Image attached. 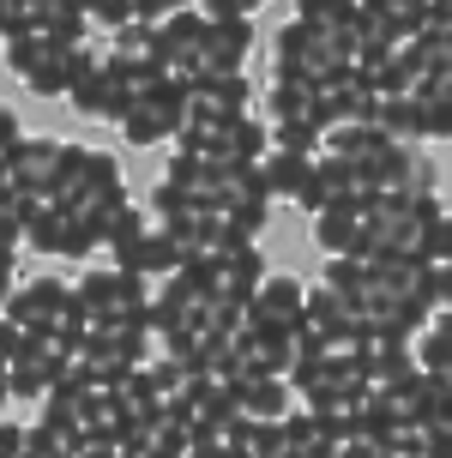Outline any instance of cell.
Masks as SVG:
<instances>
[{
  "instance_id": "cell-1",
  "label": "cell",
  "mask_w": 452,
  "mask_h": 458,
  "mask_svg": "<svg viewBox=\"0 0 452 458\" xmlns=\"http://www.w3.org/2000/svg\"><path fill=\"white\" fill-rule=\"evenodd\" d=\"M72 296L85 301L90 326H103V332L151 320V301H158V296H151V277L121 272V266H90V272L72 284Z\"/></svg>"
},
{
  "instance_id": "cell-2",
  "label": "cell",
  "mask_w": 452,
  "mask_h": 458,
  "mask_svg": "<svg viewBox=\"0 0 452 458\" xmlns=\"http://www.w3.org/2000/svg\"><path fill=\"white\" fill-rule=\"evenodd\" d=\"M350 67V55H344L338 37H326L314 24H277V37H271V79H290V85H326V79H338Z\"/></svg>"
},
{
  "instance_id": "cell-3",
  "label": "cell",
  "mask_w": 452,
  "mask_h": 458,
  "mask_svg": "<svg viewBox=\"0 0 452 458\" xmlns=\"http://www.w3.org/2000/svg\"><path fill=\"white\" fill-rule=\"evenodd\" d=\"M440 193H416V199H398V193H380L374 199V242H368V259H392V253H416L429 259V235L440 224Z\"/></svg>"
},
{
  "instance_id": "cell-4",
  "label": "cell",
  "mask_w": 452,
  "mask_h": 458,
  "mask_svg": "<svg viewBox=\"0 0 452 458\" xmlns=\"http://www.w3.org/2000/svg\"><path fill=\"white\" fill-rule=\"evenodd\" d=\"M55 206L72 211V217H90V224H103L115 206H127L121 163H115L109 151L72 145V163H67V175H61V193H55Z\"/></svg>"
},
{
  "instance_id": "cell-5",
  "label": "cell",
  "mask_w": 452,
  "mask_h": 458,
  "mask_svg": "<svg viewBox=\"0 0 452 458\" xmlns=\"http://www.w3.org/2000/svg\"><path fill=\"white\" fill-rule=\"evenodd\" d=\"M314 91H320V85H290V79H271V85H266L271 145H284V151H308V157L326 151V121H320Z\"/></svg>"
},
{
  "instance_id": "cell-6",
  "label": "cell",
  "mask_w": 452,
  "mask_h": 458,
  "mask_svg": "<svg viewBox=\"0 0 452 458\" xmlns=\"http://www.w3.org/2000/svg\"><path fill=\"white\" fill-rule=\"evenodd\" d=\"M181 127H187V85H175V79H158L133 109L121 114V139L139 145V151H151V145H163V139L175 145Z\"/></svg>"
},
{
  "instance_id": "cell-7",
  "label": "cell",
  "mask_w": 452,
  "mask_h": 458,
  "mask_svg": "<svg viewBox=\"0 0 452 458\" xmlns=\"http://www.w3.org/2000/svg\"><path fill=\"white\" fill-rule=\"evenodd\" d=\"M67 163H72V145H67V139L24 133L19 157L6 163V187H13L19 199H48V206H55V193H61V175H67Z\"/></svg>"
},
{
  "instance_id": "cell-8",
  "label": "cell",
  "mask_w": 452,
  "mask_h": 458,
  "mask_svg": "<svg viewBox=\"0 0 452 458\" xmlns=\"http://www.w3.org/2000/svg\"><path fill=\"white\" fill-rule=\"evenodd\" d=\"M368 199H380V187H374V169H362V163L338 157V151H320L314 182H308V193H302L295 206L308 211V217H320L326 206H368Z\"/></svg>"
},
{
  "instance_id": "cell-9",
  "label": "cell",
  "mask_w": 452,
  "mask_h": 458,
  "mask_svg": "<svg viewBox=\"0 0 452 458\" xmlns=\"http://www.w3.org/2000/svg\"><path fill=\"white\" fill-rule=\"evenodd\" d=\"M374 266V301H405V308H422V314H440V272L416 253H392V259H368ZM368 301V308H374Z\"/></svg>"
},
{
  "instance_id": "cell-10",
  "label": "cell",
  "mask_w": 452,
  "mask_h": 458,
  "mask_svg": "<svg viewBox=\"0 0 452 458\" xmlns=\"http://www.w3.org/2000/svg\"><path fill=\"white\" fill-rule=\"evenodd\" d=\"M200 48H205V13H175L151 30V67L175 85H193L200 79Z\"/></svg>"
},
{
  "instance_id": "cell-11",
  "label": "cell",
  "mask_w": 452,
  "mask_h": 458,
  "mask_svg": "<svg viewBox=\"0 0 452 458\" xmlns=\"http://www.w3.org/2000/svg\"><path fill=\"white\" fill-rule=\"evenodd\" d=\"M235 114H253L248 72H200L187 85V127H217V121H235Z\"/></svg>"
},
{
  "instance_id": "cell-12",
  "label": "cell",
  "mask_w": 452,
  "mask_h": 458,
  "mask_svg": "<svg viewBox=\"0 0 452 458\" xmlns=\"http://www.w3.org/2000/svg\"><path fill=\"white\" fill-rule=\"evenodd\" d=\"M314 103H320L326 133H332V127H350V121H374V109H380L374 67H344L338 79H326V85L314 91Z\"/></svg>"
},
{
  "instance_id": "cell-13",
  "label": "cell",
  "mask_w": 452,
  "mask_h": 458,
  "mask_svg": "<svg viewBox=\"0 0 452 458\" xmlns=\"http://www.w3.org/2000/svg\"><path fill=\"white\" fill-rule=\"evenodd\" d=\"M374 187L380 193H398V199H416V193H434L440 187V169L422 145H405V139H392L380 157H374Z\"/></svg>"
},
{
  "instance_id": "cell-14",
  "label": "cell",
  "mask_w": 452,
  "mask_h": 458,
  "mask_svg": "<svg viewBox=\"0 0 452 458\" xmlns=\"http://www.w3.org/2000/svg\"><path fill=\"white\" fill-rule=\"evenodd\" d=\"M314 242L326 248V259H368V242H374V199H368V206H326L314 217Z\"/></svg>"
},
{
  "instance_id": "cell-15",
  "label": "cell",
  "mask_w": 452,
  "mask_h": 458,
  "mask_svg": "<svg viewBox=\"0 0 452 458\" xmlns=\"http://www.w3.org/2000/svg\"><path fill=\"white\" fill-rule=\"evenodd\" d=\"M205 272H211V301H224V308H248L253 290L266 284V259H260V248H235V253L205 259Z\"/></svg>"
},
{
  "instance_id": "cell-16",
  "label": "cell",
  "mask_w": 452,
  "mask_h": 458,
  "mask_svg": "<svg viewBox=\"0 0 452 458\" xmlns=\"http://www.w3.org/2000/svg\"><path fill=\"white\" fill-rule=\"evenodd\" d=\"M61 350L48 338H24L19 362L6 368V386H13V404H43L48 392H55V374H61Z\"/></svg>"
},
{
  "instance_id": "cell-17",
  "label": "cell",
  "mask_w": 452,
  "mask_h": 458,
  "mask_svg": "<svg viewBox=\"0 0 452 458\" xmlns=\"http://www.w3.org/2000/svg\"><path fill=\"white\" fill-rule=\"evenodd\" d=\"M248 314L260 326H277V332H295V326L308 320V284L290 272H266V284L253 290Z\"/></svg>"
},
{
  "instance_id": "cell-18",
  "label": "cell",
  "mask_w": 452,
  "mask_h": 458,
  "mask_svg": "<svg viewBox=\"0 0 452 458\" xmlns=\"http://www.w3.org/2000/svg\"><path fill=\"white\" fill-rule=\"evenodd\" d=\"M429 79H434V61H429V48H422V37H398V43L386 48V61L374 67L380 97H416Z\"/></svg>"
},
{
  "instance_id": "cell-19",
  "label": "cell",
  "mask_w": 452,
  "mask_h": 458,
  "mask_svg": "<svg viewBox=\"0 0 452 458\" xmlns=\"http://www.w3.org/2000/svg\"><path fill=\"white\" fill-rule=\"evenodd\" d=\"M67 284L61 277H24L19 290H13V301H6V320H19L30 338H43L48 326H55V314L67 308Z\"/></svg>"
},
{
  "instance_id": "cell-20",
  "label": "cell",
  "mask_w": 452,
  "mask_h": 458,
  "mask_svg": "<svg viewBox=\"0 0 452 458\" xmlns=\"http://www.w3.org/2000/svg\"><path fill=\"white\" fill-rule=\"evenodd\" d=\"M229 398H235V411L253 416V422H284V416L295 411V386L277 380V374H235V380H229Z\"/></svg>"
},
{
  "instance_id": "cell-21",
  "label": "cell",
  "mask_w": 452,
  "mask_h": 458,
  "mask_svg": "<svg viewBox=\"0 0 452 458\" xmlns=\"http://www.w3.org/2000/svg\"><path fill=\"white\" fill-rule=\"evenodd\" d=\"M308 332H314L326 350H356V308L332 290V284H314L308 290Z\"/></svg>"
},
{
  "instance_id": "cell-22",
  "label": "cell",
  "mask_w": 452,
  "mask_h": 458,
  "mask_svg": "<svg viewBox=\"0 0 452 458\" xmlns=\"http://www.w3.org/2000/svg\"><path fill=\"white\" fill-rule=\"evenodd\" d=\"M253 55V24L248 19H205L200 72H248Z\"/></svg>"
},
{
  "instance_id": "cell-23",
  "label": "cell",
  "mask_w": 452,
  "mask_h": 458,
  "mask_svg": "<svg viewBox=\"0 0 452 458\" xmlns=\"http://www.w3.org/2000/svg\"><path fill=\"white\" fill-rule=\"evenodd\" d=\"M356 362H362V386L368 392H398L416 374V350L410 344L368 338V344H356Z\"/></svg>"
},
{
  "instance_id": "cell-24",
  "label": "cell",
  "mask_w": 452,
  "mask_h": 458,
  "mask_svg": "<svg viewBox=\"0 0 452 458\" xmlns=\"http://www.w3.org/2000/svg\"><path fill=\"white\" fill-rule=\"evenodd\" d=\"M314 163L320 157H308V151H284V145H271L266 157H260V182H266V193H271V206L277 199H302L308 193V182H314Z\"/></svg>"
},
{
  "instance_id": "cell-25",
  "label": "cell",
  "mask_w": 452,
  "mask_h": 458,
  "mask_svg": "<svg viewBox=\"0 0 452 458\" xmlns=\"http://www.w3.org/2000/svg\"><path fill=\"white\" fill-rule=\"evenodd\" d=\"M151 211H139V206H115L109 217H103V248L115 253V266L121 272H133V259H139V248H145V235H151Z\"/></svg>"
},
{
  "instance_id": "cell-26",
  "label": "cell",
  "mask_w": 452,
  "mask_h": 458,
  "mask_svg": "<svg viewBox=\"0 0 452 458\" xmlns=\"http://www.w3.org/2000/svg\"><path fill=\"white\" fill-rule=\"evenodd\" d=\"M48 61H67V55L48 43V30H43V24H24L19 37H6V72L30 79V72H43Z\"/></svg>"
},
{
  "instance_id": "cell-27",
  "label": "cell",
  "mask_w": 452,
  "mask_h": 458,
  "mask_svg": "<svg viewBox=\"0 0 452 458\" xmlns=\"http://www.w3.org/2000/svg\"><path fill=\"white\" fill-rule=\"evenodd\" d=\"M392 139L380 133V121H350V127H332L326 133V151H338V157L362 163V169H374V157H380Z\"/></svg>"
},
{
  "instance_id": "cell-28",
  "label": "cell",
  "mask_w": 452,
  "mask_h": 458,
  "mask_svg": "<svg viewBox=\"0 0 452 458\" xmlns=\"http://www.w3.org/2000/svg\"><path fill=\"white\" fill-rule=\"evenodd\" d=\"M320 284H332L356 314L374 301V266H368V259H326V277H320Z\"/></svg>"
},
{
  "instance_id": "cell-29",
  "label": "cell",
  "mask_w": 452,
  "mask_h": 458,
  "mask_svg": "<svg viewBox=\"0 0 452 458\" xmlns=\"http://www.w3.org/2000/svg\"><path fill=\"white\" fill-rule=\"evenodd\" d=\"M362 13L392 24V37H422L434 19V0H362Z\"/></svg>"
},
{
  "instance_id": "cell-30",
  "label": "cell",
  "mask_w": 452,
  "mask_h": 458,
  "mask_svg": "<svg viewBox=\"0 0 452 458\" xmlns=\"http://www.w3.org/2000/svg\"><path fill=\"white\" fill-rule=\"evenodd\" d=\"M356 13H362V0H295V19L326 30V37H338V43L356 30Z\"/></svg>"
},
{
  "instance_id": "cell-31",
  "label": "cell",
  "mask_w": 452,
  "mask_h": 458,
  "mask_svg": "<svg viewBox=\"0 0 452 458\" xmlns=\"http://www.w3.org/2000/svg\"><path fill=\"white\" fill-rule=\"evenodd\" d=\"M374 121H380L386 139H405V145H422V103L416 97H380V109H374Z\"/></svg>"
},
{
  "instance_id": "cell-32",
  "label": "cell",
  "mask_w": 452,
  "mask_h": 458,
  "mask_svg": "<svg viewBox=\"0 0 452 458\" xmlns=\"http://www.w3.org/2000/svg\"><path fill=\"white\" fill-rule=\"evenodd\" d=\"M416 103H422V133L429 139H452V79L447 72H434L429 85L416 91Z\"/></svg>"
},
{
  "instance_id": "cell-33",
  "label": "cell",
  "mask_w": 452,
  "mask_h": 458,
  "mask_svg": "<svg viewBox=\"0 0 452 458\" xmlns=\"http://www.w3.org/2000/svg\"><path fill=\"white\" fill-rule=\"evenodd\" d=\"M90 332H97V326H90L85 301H79V296H67V308H61V314H55V326H48L43 338L55 344V350H61V356H79V350H85V338H90Z\"/></svg>"
},
{
  "instance_id": "cell-34",
  "label": "cell",
  "mask_w": 452,
  "mask_h": 458,
  "mask_svg": "<svg viewBox=\"0 0 452 458\" xmlns=\"http://www.w3.org/2000/svg\"><path fill=\"white\" fill-rule=\"evenodd\" d=\"M410 350H416V368H429V374H440V380H452V338L440 332V326H422Z\"/></svg>"
},
{
  "instance_id": "cell-35",
  "label": "cell",
  "mask_w": 452,
  "mask_h": 458,
  "mask_svg": "<svg viewBox=\"0 0 452 458\" xmlns=\"http://www.w3.org/2000/svg\"><path fill=\"white\" fill-rule=\"evenodd\" d=\"M151 30H158V24H145V19L121 24L115 43H109V55H115V61H151Z\"/></svg>"
},
{
  "instance_id": "cell-36",
  "label": "cell",
  "mask_w": 452,
  "mask_h": 458,
  "mask_svg": "<svg viewBox=\"0 0 452 458\" xmlns=\"http://www.w3.org/2000/svg\"><path fill=\"white\" fill-rule=\"evenodd\" d=\"M24 211H30V199H19L13 187H0V248H19L24 242Z\"/></svg>"
},
{
  "instance_id": "cell-37",
  "label": "cell",
  "mask_w": 452,
  "mask_h": 458,
  "mask_svg": "<svg viewBox=\"0 0 452 458\" xmlns=\"http://www.w3.org/2000/svg\"><path fill=\"white\" fill-rule=\"evenodd\" d=\"M422 48H429L434 72H447V79H452V24H434V19H429V30H422Z\"/></svg>"
},
{
  "instance_id": "cell-38",
  "label": "cell",
  "mask_w": 452,
  "mask_h": 458,
  "mask_svg": "<svg viewBox=\"0 0 452 458\" xmlns=\"http://www.w3.org/2000/svg\"><path fill=\"white\" fill-rule=\"evenodd\" d=\"M85 19L121 30V24H133V0H85Z\"/></svg>"
},
{
  "instance_id": "cell-39",
  "label": "cell",
  "mask_w": 452,
  "mask_h": 458,
  "mask_svg": "<svg viewBox=\"0 0 452 458\" xmlns=\"http://www.w3.org/2000/svg\"><path fill=\"white\" fill-rule=\"evenodd\" d=\"M422 458H452V416L422 422Z\"/></svg>"
},
{
  "instance_id": "cell-40",
  "label": "cell",
  "mask_w": 452,
  "mask_h": 458,
  "mask_svg": "<svg viewBox=\"0 0 452 458\" xmlns=\"http://www.w3.org/2000/svg\"><path fill=\"white\" fill-rule=\"evenodd\" d=\"M24 338H30V332H24L19 320H6V314H0V374H6V368L19 362V350H24Z\"/></svg>"
},
{
  "instance_id": "cell-41",
  "label": "cell",
  "mask_w": 452,
  "mask_h": 458,
  "mask_svg": "<svg viewBox=\"0 0 452 458\" xmlns=\"http://www.w3.org/2000/svg\"><path fill=\"white\" fill-rule=\"evenodd\" d=\"M193 0H133V19L145 24H163V19H175V13H187Z\"/></svg>"
},
{
  "instance_id": "cell-42",
  "label": "cell",
  "mask_w": 452,
  "mask_h": 458,
  "mask_svg": "<svg viewBox=\"0 0 452 458\" xmlns=\"http://www.w3.org/2000/svg\"><path fill=\"white\" fill-rule=\"evenodd\" d=\"M429 266H452V211H440V224L429 235Z\"/></svg>"
},
{
  "instance_id": "cell-43",
  "label": "cell",
  "mask_w": 452,
  "mask_h": 458,
  "mask_svg": "<svg viewBox=\"0 0 452 458\" xmlns=\"http://www.w3.org/2000/svg\"><path fill=\"white\" fill-rule=\"evenodd\" d=\"M19 145H24V133H19V114L13 109H0V169L19 157Z\"/></svg>"
},
{
  "instance_id": "cell-44",
  "label": "cell",
  "mask_w": 452,
  "mask_h": 458,
  "mask_svg": "<svg viewBox=\"0 0 452 458\" xmlns=\"http://www.w3.org/2000/svg\"><path fill=\"white\" fill-rule=\"evenodd\" d=\"M253 6L260 0H200L205 19H253Z\"/></svg>"
},
{
  "instance_id": "cell-45",
  "label": "cell",
  "mask_w": 452,
  "mask_h": 458,
  "mask_svg": "<svg viewBox=\"0 0 452 458\" xmlns=\"http://www.w3.org/2000/svg\"><path fill=\"white\" fill-rule=\"evenodd\" d=\"M13 290H19V248H0V314H6Z\"/></svg>"
},
{
  "instance_id": "cell-46",
  "label": "cell",
  "mask_w": 452,
  "mask_h": 458,
  "mask_svg": "<svg viewBox=\"0 0 452 458\" xmlns=\"http://www.w3.org/2000/svg\"><path fill=\"white\" fill-rule=\"evenodd\" d=\"M24 453V428L13 416H0V458H19Z\"/></svg>"
},
{
  "instance_id": "cell-47",
  "label": "cell",
  "mask_w": 452,
  "mask_h": 458,
  "mask_svg": "<svg viewBox=\"0 0 452 458\" xmlns=\"http://www.w3.org/2000/svg\"><path fill=\"white\" fill-rule=\"evenodd\" d=\"M338 458H392V453H386L380 440H368V435H356V440H344V446H338Z\"/></svg>"
},
{
  "instance_id": "cell-48",
  "label": "cell",
  "mask_w": 452,
  "mask_h": 458,
  "mask_svg": "<svg viewBox=\"0 0 452 458\" xmlns=\"http://www.w3.org/2000/svg\"><path fill=\"white\" fill-rule=\"evenodd\" d=\"M79 458H133V453H127V440H85Z\"/></svg>"
},
{
  "instance_id": "cell-49",
  "label": "cell",
  "mask_w": 452,
  "mask_h": 458,
  "mask_svg": "<svg viewBox=\"0 0 452 458\" xmlns=\"http://www.w3.org/2000/svg\"><path fill=\"white\" fill-rule=\"evenodd\" d=\"M440 272V308H452V266H434Z\"/></svg>"
},
{
  "instance_id": "cell-50",
  "label": "cell",
  "mask_w": 452,
  "mask_h": 458,
  "mask_svg": "<svg viewBox=\"0 0 452 458\" xmlns=\"http://www.w3.org/2000/svg\"><path fill=\"white\" fill-rule=\"evenodd\" d=\"M0 37H13V6L0 0Z\"/></svg>"
},
{
  "instance_id": "cell-51",
  "label": "cell",
  "mask_w": 452,
  "mask_h": 458,
  "mask_svg": "<svg viewBox=\"0 0 452 458\" xmlns=\"http://www.w3.org/2000/svg\"><path fill=\"white\" fill-rule=\"evenodd\" d=\"M13 411V386H6V374H0V416Z\"/></svg>"
},
{
  "instance_id": "cell-52",
  "label": "cell",
  "mask_w": 452,
  "mask_h": 458,
  "mask_svg": "<svg viewBox=\"0 0 452 458\" xmlns=\"http://www.w3.org/2000/svg\"><path fill=\"white\" fill-rule=\"evenodd\" d=\"M0 187H6V169H0Z\"/></svg>"
}]
</instances>
